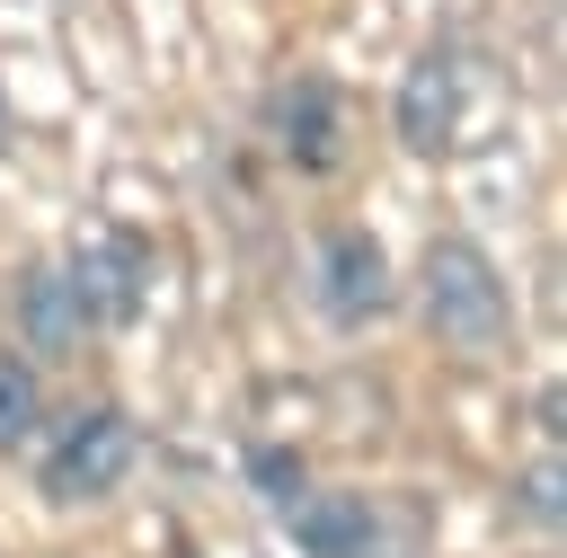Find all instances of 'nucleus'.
<instances>
[{
  "instance_id": "0eeeda50",
  "label": "nucleus",
  "mask_w": 567,
  "mask_h": 558,
  "mask_svg": "<svg viewBox=\"0 0 567 558\" xmlns=\"http://www.w3.org/2000/svg\"><path fill=\"white\" fill-rule=\"evenodd\" d=\"M452 133H461V53L452 44H425L408 62V80H399V142L434 159Z\"/></svg>"
},
{
  "instance_id": "7ed1b4c3",
  "label": "nucleus",
  "mask_w": 567,
  "mask_h": 558,
  "mask_svg": "<svg viewBox=\"0 0 567 558\" xmlns=\"http://www.w3.org/2000/svg\"><path fill=\"white\" fill-rule=\"evenodd\" d=\"M266 133H275V151H284L301 177H337V168H346V97H337V80L292 71V80L266 97Z\"/></svg>"
},
{
  "instance_id": "423d86ee",
  "label": "nucleus",
  "mask_w": 567,
  "mask_h": 558,
  "mask_svg": "<svg viewBox=\"0 0 567 558\" xmlns=\"http://www.w3.org/2000/svg\"><path fill=\"white\" fill-rule=\"evenodd\" d=\"M62 283H71V301H80V319H89V328H115V319H133V310H142L151 257H142V239L106 230V239H89V248H71V257H62Z\"/></svg>"
},
{
  "instance_id": "1a4fd4ad",
  "label": "nucleus",
  "mask_w": 567,
  "mask_h": 558,
  "mask_svg": "<svg viewBox=\"0 0 567 558\" xmlns=\"http://www.w3.org/2000/svg\"><path fill=\"white\" fill-rule=\"evenodd\" d=\"M35 434H44V372L9 345L0 354V452H27Z\"/></svg>"
},
{
  "instance_id": "f257e3e1",
  "label": "nucleus",
  "mask_w": 567,
  "mask_h": 558,
  "mask_svg": "<svg viewBox=\"0 0 567 558\" xmlns=\"http://www.w3.org/2000/svg\"><path fill=\"white\" fill-rule=\"evenodd\" d=\"M416 310L434 328V345L452 354H496L505 328H514V301H505V275L478 239H434L425 266H416Z\"/></svg>"
},
{
  "instance_id": "39448f33",
  "label": "nucleus",
  "mask_w": 567,
  "mask_h": 558,
  "mask_svg": "<svg viewBox=\"0 0 567 558\" xmlns=\"http://www.w3.org/2000/svg\"><path fill=\"white\" fill-rule=\"evenodd\" d=\"M284 531H292L301 558H390V523L354 487H301L284 505Z\"/></svg>"
},
{
  "instance_id": "6e6552de",
  "label": "nucleus",
  "mask_w": 567,
  "mask_h": 558,
  "mask_svg": "<svg viewBox=\"0 0 567 558\" xmlns=\"http://www.w3.org/2000/svg\"><path fill=\"white\" fill-rule=\"evenodd\" d=\"M18 337H27V354H71V345H89V319H80L62 266H35V275H27V292H18Z\"/></svg>"
},
{
  "instance_id": "f03ea898",
  "label": "nucleus",
  "mask_w": 567,
  "mask_h": 558,
  "mask_svg": "<svg viewBox=\"0 0 567 558\" xmlns=\"http://www.w3.org/2000/svg\"><path fill=\"white\" fill-rule=\"evenodd\" d=\"M124 478H133V416L124 407L97 399V407H71L62 425L35 434V487L53 505H97Z\"/></svg>"
},
{
  "instance_id": "20e7f679",
  "label": "nucleus",
  "mask_w": 567,
  "mask_h": 558,
  "mask_svg": "<svg viewBox=\"0 0 567 558\" xmlns=\"http://www.w3.org/2000/svg\"><path fill=\"white\" fill-rule=\"evenodd\" d=\"M319 292V319L328 328H372V319H390V301H399V283H390V257H381V239L372 230H328L319 239V275H310Z\"/></svg>"
},
{
  "instance_id": "9b49d317",
  "label": "nucleus",
  "mask_w": 567,
  "mask_h": 558,
  "mask_svg": "<svg viewBox=\"0 0 567 558\" xmlns=\"http://www.w3.org/2000/svg\"><path fill=\"white\" fill-rule=\"evenodd\" d=\"M257 478L275 487V505H292V496H301V469H292L284 452H257Z\"/></svg>"
},
{
  "instance_id": "f8f14e48",
  "label": "nucleus",
  "mask_w": 567,
  "mask_h": 558,
  "mask_svg": "<svg viewBox=\"0 0 567 558\" xmlns=\"http://www.w3.org/2000/svg\"><path fill=\"white\" fill-rule=\"evenodd\" d=\"M0 142H9V97H0Z\"/></svg>"
},
{
  "instance_id": "9d476101",
  "label": "nucleus",
  "mask_w": 567,
  "mask_h": 558,
  "mask_svg": "<svg viewBox=\"0 0 567 558\" xmlns=\"http://www.w3.org/2000/svg\"><path fill=\"white\" fill-rule=\"evenodd\" d=\"M523 514H532V523H558V452L523 478Z\"/></svg>"
}]
</instances>
